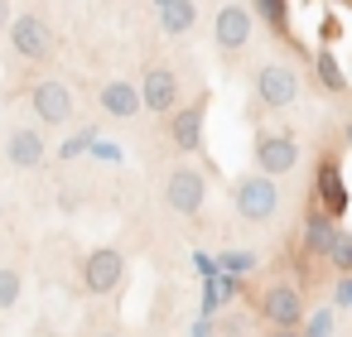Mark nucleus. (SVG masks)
<instances>
[{"label":"nucleus","instance_id":"26","mask_svg":"<svg viewBox=\"0 0 352 337\" xmlns=\"http://www.w3.org/2000/svg\"><path fill=\"white\" fill-rule=\"evenodd\" d=\"M10 25H15V10H10V0H0V34H10Z\"/></svg>","mask_w":352,"mask_h":337},{"label":"nucleus","instance_id":"15","mask_svg":"<svg viewBox=\"0 0 352 337\" xmlns=\"http://www.w3.org/2000/svg\"><path fill=\"white\" fill-rule=\"evenodd\" d=\"M251 10H256V20H261L275 39H285L289 49H304V44L294 39V5H289V0H251Z\"/></svg>","mask_w":352,"mask_h":337},{"label":"nucleus","instance_id":"17","mask_svg":"<svg viewBox=\"0 0 352 337\" xmlns=\"http://www.w3.org/2000/svg\"><path fill=\"white\" fill-rule=\"evenodd\" d=\"M155 10H160V30L169 39H184L198 25V5H193V0H155Z\"/></svg>","mask_w":352,"mask_h":337},{"label":"nucleus","instance_id":"12","mask_svg":"<svg viewBox=\"0 0 352 337\" xmlns=\"http://www.w3.org/2000/svg\"><path fill=\"white\" fill-rule=\"evenodd\" d=\"M140 102H145L150 116L179 111V106H184V82H179V73H174V68H145V78H140Z\"/></svg>","mask_w":352,"mask_h":337},{"label":"nucleus","instance_id":"14","mask_svg":"<svg viewBox=\"0 0 352 337\" xmlns=\"http://www.w3.org/2000/svg\"><path fill=\"white\" fill-rule=\"evenodd\" d=\"M6 159H10L15 169H39V164L49 159L44 135H39L34 126H15V130L6 135Z\"/></svg>","mask_w":352,"mask_h":337},{"label":"nucleus","instance_id":"9","mask_svg":"<svg viewBox=\"0 0 352 337\" xmlns=\"http://www.w3.org/2000/svg\"><path fill=\"white\" fill-rule=\"evenodd\" d=\"M164 130H169V145H174L179 154H203V130H208V92H198L188 106L169 111Z\"/></svg>","mask_w":352,"mask_h":337},{"label":"nucleus","instance_id":"8","mask_svg":"<svg viewBox=\"0 0 352 337\" xmlns=\"http://www.w3.org/2000/svg\"><path fill=\"white\" fill-rule=\"evenodd\" d=\"M82 289L92 294V299H107V294H116L121 289V279H126V255L116 251V246H97V251H87L82 255Z\"/></svg>","mask_w":352,"mask_h":337},{"label":"nucleus","instance_id":"4","mask_svg":"<svg viewBox=\"0 0 352 337\" xmlns=\"http://www.w3.org/2000/svg\"><path fill=\"white\" fill-rule=\"evenodd\" d=\"M10 49H15V58L20 63H49L54 54H58V34H54V25L44 20V15H15V25H10Z\"/></svg>","mask_w":352,"mask_h":337},{"label":"nucleus","instance_id":"21","mask_svg":"<svg viewBox=\"0 0 352 337\" xmlns=\"http://www.w3.org/2000/svg\"><path fill=\"white\" fill-rule=\"evenodd\" d=\"M20 294H25L20 270H0V313H6V308H15V303H20Z\"/></svg>","mask_w":352,"mask_h":337},{"label":"nucleus","instance_id":"5","mask_svg":"<svg viewBox=\"0 0 352 337\" xmlns=\"http://www.w3.org/2000/svg\"><path fill=\"white\" fill-rule=\"evenodd\" d=\"M30 111H34L39 126L58 130V126H68L78 116V97H73V87L63 78H44V82L30 87Z\"/></svg>","mask_w":352,"mask_h":337},{"label":"nucleus","instance_id":"32","mask_svg":"<svg viewBox=\"0 0 352 337\" xmlns=\"http://www.w3.org/2000/svg\"><path fill=\"white\" fill-rule=\"evenodd\" d=\"M39 337H58V332H39Z\"/></svg>","mask_w":352,"mask_h":337},{"label":"nucleus","instance_id":"28","mask_svg":"<svg viewBox=\"0 0 352 337\" xmlns=\"http://www.w3.org/2000/svg\"><path fill=\"white\" fill-rule=\"evenodd\" d=\"M265 337H304V327H270Z\"/></svg>","mask_w":352,"mask_h":337},{"label":"nucleus","instance_id":"30","mask_svg":"<svg viewBox=\"0 0 352 337\" xmlns=\"http://www.w3.org/2000/svg\"><path fill=\"white\" fill-rule=\"evenodd\" d=\"M342 145H347V150H352V116H347V121H342Z\"/></svg>","mask_w":352,"mask_h":337},{"label":"nucleus","instance_id":"3","mask_svg":"<svg viewBox=\"0 0 352 337\" xmlns=\"http://www.w3.org/2000/svg\"><path fill=\"white\" fill-rule=\"evenodd\" d=\"M309 198H314V207H318V212H328L333 222H342V217H347L352 188H347L342 164H338V154H333V150H323V154H318V164H314V183H309Z\"/></svg>","mask_w":352,"mask_h":337},{"label":"nucleus","instance_id":"33","mask_svg":"<svg viewBox=\"0 0 352 337\" xmlns=\"http://www.w3.org/2000/svg\"><path fill=\"white\" fill-rule=\"evenodd\" d=\"M347 82H352V68H347Z\"/></svg>","mask_w":352,"mask_h":337},{"label":"nucleus","instance_id":"27","mask_svg":"<svg viewBox=\"0 0 352 337\" xmlns=\"http://www.w3.org/2000/svg\"><path fill=\"white\" fill-rule=\"evenodd\" d=\"M338 30H342L338 15H323V30H318V34H323V39H338Z\"/></svg>","mask_w":352,"mask_h":337},{"label":"nucleus","instance_id":"29","mask_svg":"<svg viewBox=\"0 0 352 337\" xmlns=\"http://www.w3.org/2000/svg\"><path fill=\"white\" fill-rule=\"evenodd\" d=\"M212 318H198V327H193V337H212V327H208Z\"/></svg>","mask_w":352,"mask_h":337},{"label":"nucleus","instance_id":"31","mask_svg":"<svg viewBox=\"0 0 352 337\" xmlns=\"http://www.w3.org/2000/svg\"><path fill=\"white\" fill-rule=\"evenodd\" d=\"M97 337H121V332H97Z\"/></svg>","mask_w":352,"mask_h":337},{"label":"nucleus","instance_id":"23","mask_svg":"<svg viewBox=\"0 0 352 337\" xmlns=\"http://www.w3.org/2000/svg\"><path fill=\"white\" fill-rule=\"evenodd\" d=\"M333 308H352V275H338V284H333Z\"/></svg>","mask_w":352,"mask_h":337},{"label":"nucleus","instance_id":"18","mask_svg":"<svg viewBox=\"0 0 352 337\" xmlns=\"http://www.w3.org/2000/svg\"><path fill=\"white\" fill-rule=\"evenodd\" d=\"M314 82L323 87V92H333V97H342V92H352V82H347V68L338 63V54L323 44L318 54H314Z\"/></svg>","mask_w":352,"mask_h":337},{"label":"nucleus","instance_id":"10","mask_svg":"<svg viewBox=\"0 0 352 337\" xmlns=\"http://www.w3.org/2000/svg\"><path fill=\"white\" fill-rule=\"evenodd\" d=\"M299 73L289 68V63H261L256 68V102L265 106V111H285V106H294L299 102Z\"/></svg>","mask_w":352,"mask_h":337},{"label":"nucleus","instance_id":"20","mask_svg":"<svg viewBox=\"0 0 352 337\" xmlns=\"http://www.w3.org/2000/svg\"><path fill=\"white\" fill-rule=\"evenodd\" d=\"M256 265H261L256 251H222V255H217V270H222V275H251Z\"/></svg>","mask_w":352,"mask_h":337},{"label":"nucleus","instance_id":"25","mask_svg":"<svg viewBox=\"0 0 352 337\" xmlns=\"http://www.w3.org/2000/svg\"><path fill=\"white\" fill-rule=\"evenodd\" d=\"M92 154L102 164H121V145H107V140H92Z\"/></svg>","mask_w":352,"mask_h":337},{"label":"nucleus","instance_id":"6","mask_svg":"<svg viewBox=\"0 0 352 337\" xmlns=\"http://www.w3.org/2000/svg\"><path fill=\"white\" fill-rule=\"evenodd\" d=\"M164 202H169V212H179V217H198V212L208 207V169H198V164L169 169V178H164Z\"/></svg>","mask_w":352,"mask_h":337},{"label":"nucleus","instance_id":"16","mask_svg":"<svg viewBox=\"0 0 352 337\" xmlns=\"http://www.w3.org/2000/svg\"><path fill=\"white\" fill-rule=\"evenodd\" d=\"M333 226H338V222H333L328 212H318V207L309 202V212H304V222H299V255H309V260H323Z\"/></svg>","mask_w":352,"mask_h":337},{"label":"nucleus","instance_id":"11","mask_svg":"<svg viewBox=\"0 0 352 337\" xmlns=\"http://www.w3.org/2000/svg\"><path fill=\"white\" fill-rule=\"evenodd\" d=\"M256 308H261V318L270 327H304V318H309L299 284H265V294L256 299Z\"/></svg>","mask_w":352,"mask_h":337},{"label":"nucleus","instance_id":"7","mask_svg":"<svg viewBox=\"0 0 352 337\" xmlns=\"http://www.w3.org/2000/svg\"><path fill=\"white\" fill-rule=\"evenodd\" d=\"M251 34H256V15H251L246 5H236V0H222L217 15H212V44H217V54H222V58L246 54Z\"/></svg>","mask_w":352,"mask_h":337},{"label":"nucleus","instance_id":"1","mask_svg":"<svg viewBox=\"0 0 352 337\" xmlns=\"http://www.w3.org/2000/svg\"><path fill=\"white\" fill-rule=\"evenodd\" d=\"M232 207H236L241 222H256V226L270 222V217L280 212V188H275V178L261 174V169L232 178Z\"/></svg>","mask_w":352,"mask_h":337},{"label":"nucleus","instance_id":"24","mask_svg":"<svg viewBox=\"0 0 352 337\" xmlns=\"http://www.w3.org/2000/svg\"><path fill=\"white\" fill-rule=\"evenodd\" d=\"M92 140H97V130H82L78 140H68V145H63V159H78L82 150H92Z\"/></svg>","mask_w":352,"mask_h":337},{"label":"nucleus","instance_id":"19","mask_svg":"<svg viewBox=\"0 0 352 337\" xmlns=\"http://www.w3.org/2000/svg\"><path fill=\"white\" fill-rule=\"evenodd\" d=\"M323 260L338 270V275H352V231L338 222L333 226V236H328V251H323Z\"/></svg>","mask_w":352,"mask_h":337},{"label":"nucleus","instance_id":"2","mask_svg":"<svg viewBox=\"0 0 352 337\" xmlns=\"http://www.w3.org/2000/svg\"><path fill=\"white\" fill-rule=\"evenodd\" d=\"M251 159H256V169H261V174L285 178V174L304 159V150H299V135H294V130L261 126V130H256V140H251Z\"/></svg>","mask_w":352,"mask_h":337},{"label":"nucleus","instance_id":"22","mask_svg":"<svg viewBox=\"0 0 352 337\" xmlns=\"http://www.w3.org/2000/svg\"><path fill=\"white\" fill-rule=\"evenodd\" d=\"M333 313H338V308H309L304 337H333Z\"/></svg>","mask_w":352,"mask_h":337},{"label":"nucleus","instance_id":"13","mask_svg":"<svg viewBox=\"0 0 352 337\" xmlns=\"http://www.w3.org/2000/svg\"><path fill=\"white\" fill-rule=\"evenodd\" d=\"M97 102H102V111H107L111 121H135V116L145 111L140 82H126V78H107V82L97 87Z\"/></svg>","mask_w":352,"mask_h":337}]
</instances>
